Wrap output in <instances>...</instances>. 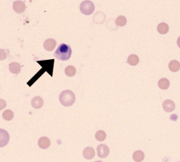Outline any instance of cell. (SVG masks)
Masks as SVG:
<instances>
[{"mask_svg": "<svg viewBox=\"0 0 180 162\" xmlns=\"http://www.w3.org/2000/svg\"><path fill=\"white\" fill-rule=\"evenodd\" d=\"M71 48L69 45L66 44L60 45L54 52V57L60 61H68L71 56Z\"/></svg>", "mask_w": 180, "mask_h": 162, "instance_id": "6da1fadb", "label": "cell"}, {"mask_svg": "<svg viewBox=\"0 0 180 162\" xmlns=\"http://www.w3.org/2000/svg\"><path fill=\"white\" fill-rule=\"evenodd\" d=\"M59 100L62 105L65 106H70L74 104L75 100H76V96H75L73 92L66 89V90L61 92Z\"/></svg>", "mask_w": 180, "mask_h": 162, "instance_id": "7a4b0ae2", "label": "cell"}, {"mask_svg": "<svg viewBox=\"0 0 180 162\" xmlns=\"http://www.w3.org/2000/svg\"><path fill=\"white\" fill-rule=\"evenodd\" d=\"M95 5L89 0H86L81 2L80 5V11L84 15H91L94 12Z\"/></svg>", "mask_w": 180, "mask_h": 162, "instance_id": "3957f363", "label": "cell"}, {"mask_svg": "<svg viewBox=\"0 0 180 162\" xmlns=\"http://www.w3.org/2000/svg\"><path fill=\"white\" fill-rule=\"evenodd\" d=\"M37 63H39V64L45 69L46 72H48V73L50 75V76L52 77V73H53V69H54V59L37 61Z\"/></svg>", "mask_w": 180, "mask_h": 162, "instance_id": "277c9868", "label": "cell"}, {"mask_svg": "<svg viewBox=\"0 0 180 162\" xmlns=\"http://www.w3.org/2000/svg\"><path fill=\"white\" fill-rule=\"evenodd\" d=\"M97 152L98 157L101 159H104L109 155L110 149L108 146H107L106 144H100L97 147Z\"/></svg>", "mask_w": 180, "mask_h": 162, "instance_id": "5b68a950", "label": "cell"}, {"mask_svg": "<svg viewBox=\"0 0 180 162\" xmlns=\"http://www.w3.org/2000/svg\"><path fill=\"white\" fill-rule=\"evenodd\" d=\"M9 141V135L8 132L3 129H0V147L6 146Z\"/></svg>", "mask_w": 180, "mask_h": 162, "instance_id": "8992f818", "label": "cell"}, {"mask_svg": "<svg viewBox=\"0 0 180 162\" xmlns=\"http://www.w3.org/2000/svg\"><path fill=\"white\" fill-rule=\"evenodd\" d=\"M13 9L17 14H22L25 9V3L22 1H14L13 3Z\"/></svg>", "mask_w": 180, "mask_h": 162, "instance_id": "52a82bcc", "label": "cell"}, {"mask_svg": "<svg viewBox=\"0 0 180 162\" xmlns=\"http://www.w3.org/2000/svg\"><path fill=\"white\" fill-rule=\"evenodd\" d=\"M162 107L165 111L166 112H172L175 109V104L172 100H166L162 103Z\"/></svg>", "mask_w": 180, "mask_h": 162, "instance_id": "ba28073f", "label": "cell"}, {"mask_svg": "<svg viewBox=\"0 0 180 162\" xmlns=\"http://www.w3.org/2000/svg\"><path fill=\"white\" fill-rule=\"evenodd\" d=\"M56 45H57L56 40L52 38H49L46 40L44 42L43 47H44L45 50L49 51H51L54 50L55 47H56Z\"/></svg>", "mask_w": 180, "mask_h": 162, "instance_id": "9c48e42d", "label": "cell"}, {"mask_svg": "<svg viewBox=\"0 0 180 162\" xmlns=\"http://www.w3.org/2000/svg\"><path fill=\"white\" fill-rule=\"evenodd\" d=\"M95 154V150L91 147H86V148L84 149V150L83 151V155L86 159L88 160L92 159L94 158Z\"/></svg>", "mask_w": 180, "mask_h": 162, "instance_id": "30bf717a", "label": "cell"}, {"mask_svg": "<svg viewBox=\"0 0 180 162\" xmlns=\"http://www.w3.org/2000/svg\"><path fill=\"white\" fill-rule=\"evenodd\" d=\"M44 105V101L39 96L35 97L31 100V105L34 109H40Z\"/></svg>", "mask_w": 180, "mask_h": 162, "instance_id": "8fae6325", "label": "cell"}, {"mask_svg": "<svg viewBox=\"0 0 180 162\" xmlns=\"http://www.w3.org/2000/svg\"><path fill=\"white\" fill-rule=\"evenodd\" d=\"M8 69L11 73L17 75L21 72V66L18 62H11L8 65Z\"/></svg>", "mask_w": 180, "mask_h": 162, "instance_id": "7c38bea8", "label": "cell"}, {"mask_svg": "<svg viewBox=\"0 0 180 162\" xmlns=\"http://www.w3.org/2000/svg\"><path fill=\"white\" fill-rule=\"evenodd\" d=\"M37 144H38V146L40 148L46 149L50 146L51 143H50V140L48 138L42 137L38 140V143H37Z\"/></svg>", "mask_w": 180, "mask_h": 162, "instance_id": "4fadbf2b", "label": "cell"}, {"mask_svg": "<svg viewBox=\"0 0 180 162\" xmlns=\"http://www.w3.org/2000/svg\"><path fill=\"white\" fill-rule=\"evenodd\" d=\"M168 67L172 72H177L180 70V63L177 60H172L169 63Z\"/></svg>", "mask_w": 180, "mask_h": 162, "instance_id": "5bb4252c", "label": "cell"}, {"mask_svg": "<svg viewBox=\"0 0 180 162\" xmlns=\"http://www.w3.org/2000/svg\"><path fill=\"white\" fill-rule=\"evenodd\" d=\"M158 32L161 35H165L169 31V25L165 23H160L157 27Z\"/></svg>", "mask_w": 180, "mask_h": 162, "instance_id": "9a60e30c", "label": "cell"}, {"mask_svg": "<svg viewBox=\"0 0 180 162\" xmlns=\"http://www.w3.org/2000/svg\"><path fill=\"white\" fill-rule=\"evenodd\" d=\"M145 154L143 151L137 150L133 154V159L136 162H141L144 159Z\"/></svg>", "mask_w": 180, "mask_h": 162, "instance_id": "2e32d148", "label": "cell"}, {"mask_svg": "<svg viewBox=\"0 0 180 162\" xmlns=\"http://www.w3.org/2000/svg\"><path fill=\"white\" fill-rule=\"evenodd\" d=\"M127 63L131 66H136L139 63V58L136 54H131L127 58Z\"/></svg>", "mask_w": 180, "mask_h": 162, "instance_id": "e0dca14e", "label": "cell"}, {"mask_svg": "<svg viewBox=\"0 0 180 162\" xmlns=\"http://www.w3.org/2000/svg\"><path fill=\"white\" fill-rule=\"evenodd\" d=\"M170 81L167 78H161L158 81V87L160 88V89H167L169 88L170 87Z\"/></svg>", "mask_w": 180, "mask_h": 162, "instance_id": "ac0fdd59", "label": "cell"}, {"mask_svg": "<svg viewBox=\"0 0 180 162\" xmlns=\"http://www.w3.org/2000/svg\"><path fill=\"white\" fill-rule=\"evenodd\" d=\"M45 72H46V71L45 70L44 68H42L40 69V70L38 72H37V73L36 75H35V76L33 77V78L31 79L30 80L28 81V83H27L28 85L31 87L32 85H33V84L35 82H36V81L37 79L39 78H40V76H42V75L43 73H45Z\"/></svg>", "mask_w": 180, "mask_h": 162, "instance_id": "d6986e66", "label": "cell"}, {"mask_svg": "<svg viewBox=\"0 0 180 162\" xmlns=\"http://www.w3.org/2000/svg\"><path fill=\"white\" fill-rule=\"evenodd\" d=\"M65 73L66 74V76H67L69 77H73L75 76V74L76 73V69L73 66H66Z\"/></svg>", "mask_w": 180, "mask_h": 162, "instance_id": "ffe728a7", "label": "cell"}, {"mask_svg": "<svg viewBox=\"0 0 180 162\" xmlns=\"http://www.w3.org/2000/svg\"><path fill=\"white\" fill-rule=\"evenodd\" d=\"M127 20L124 16H119L115 21V24L118 26H124L127 24Z\"/></svg>", "mask_w": 180, "mask_h": 162, "instance_id": "44dd1931", "label": "cell"}, {"mask_svg": "<svg viewBox=\"0 0 180 162\" xmlns=\"http://www.w3.org/2000/svg\"><path fill=\"white\" fill-rule=\"evenodd\" d=\"M2 117L6 121H11L14 118V112L10 109L5 110L2 114Z\"/></svg>", "mask_w": 180, "mask_h": 162, "instance_id": "7402d4cb", "label": "cell"}, {"mask_svg": "<svg viewBox=\"0 0 180 162\" xmlns=\"http://www.w3.org/2000/svg\"><path fill=\"white\" fill-rule=\"evenodd\" d=\"M106 133L105 132L103 131H98L96 133H95V139L99 142H103L106 138Z\"/></svg>", "mask_w": 180, "mask_h": 162, "instance_id": "603a6c76", "label": "cell"}, {"mask_svg": "<svg viewBox=\"0 0 180 162\" xmlns=\"http://www.w3.org/2000/svg\"><path fill=\"white\" fill-rule=\"evenodd\" d=\"M7 53H6L5 50L1 49V50H0V59H1L2 61L5 59L6 58H7Z\"/></svg>", "mask_w": 180, "mask_h": 162, "instance_id": "cb8c5ba5", "label": "cell"}, {"mask_svg": "<svg viewBox=\"0 0 180 162\" xmlns=\"http://www.w3.org/2000/svg\"><path fill=\"white\" fill-rule=\"evenodd\" d=\"M1 101H0V102H1V109H4L5 106H6V105H7V103H6V102L5 101H4V100H2V99H1L0 100Z\"/></svg>", "mask_w": 180, "mask_h": 162, "instance_id": "d4e9b609", "label": "cell"}, {"mask_svg": "<svg viewBox=\"0 0 180 162\" xmlns=\"http://www.w3.org/2000/svg\"><path fill=\"white\" fill-rule=\"evenodd\" d=\"M177 45H178V47L180 48V36L178 37V39H177Z\"/></svg>", "mask_w": 180, "mask_h": 162, "instance_id": "484cf974", "label": "cell"}, {"mask_svg": "<svg viewBox=\"0 0 180 162\" xmlns=\"http://www.w3.org/2000/svg\"><path fill=\"white\" fill-rule=\"evenodd\" d=\"M95 162H103V161H95Z\"/></svg>", "mask_w": 180, "mask_h": 162, "instance_id": "4316f807", "label": "cell"}]
</instances>
